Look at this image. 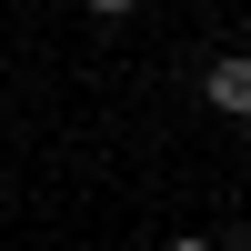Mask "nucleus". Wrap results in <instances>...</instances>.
I'll use <instances>...</instances> for the list:
<instances>
[{
    "instance_id": "nucleus-1",
    "label": "nucleus",
    "mask_w": 251,
    "mask_h": 251,
    "mask_svg": "<svg viewBox=\"0 0 251 251\" xmlns=\"http://www.w3.org/2000/svg\"><path fill=\"white\" fill-rule=\"evenodd\" d=\"M201 91H211V111H241V121H251V50L211 60V80H201Z\"/></svg>"
},
{
    "instance_id": "nucleus-2",
    "label": "nucleus",
    "mask_w": 251,
    "mask_h": 251,
    "mask_svg": "<svg viewBox=\"0 0 251 251\" xmlns=\"http://www.w3.org/2000/svg\"><path fill=\"white\" fill-rule=\"evenodd\" d=\"M171 251H221V241H171Z\"/></svg>"
},
{
    "instance_id": "nucleus-3",
    "label": "nucleus",
    "mask_w": 251,
    "mask_h": 251,
    "mask_svg": "<svg viewBox=\"0 0 251 251\" xmlns=\"http://www.w3.org/2000/svg\"><path fill=\"white\" fill-rule=\"evenodd\" d=\"M241 141H251V121H241Z\"/></svg>"
}]
</instances>
